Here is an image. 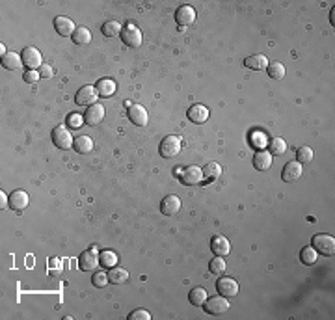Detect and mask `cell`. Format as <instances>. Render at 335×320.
Listing matches in <instances>:
<instances>
[{
	"label": "cell",
	"instance_id": "6da1fadb",
	"mask_svg": "<svg viewBox=\"0 0 335 320\" xmlns=\"http://www.w3.org/2000/svg\"><path fill=\"white\" fill-rule=\"evenodd\" d=\"M181 147H183V140L179 136H175V134H169V136H166L162 142H160V157H164V159H173V157H177L179 153H181Z\"/></svg>",
	"mask_w": 335,
	"mask_h": 320
},
{
	"label": "cell",
	"instance_id": "7a4b0ae2",
	"mask_svg": "<svg viewBox=\"0 0 335 320\" xmlns=\"http://www.w3.org/2000/svg\"><path fill=\"white\" fill-rule=\"evenodd\" d=\"M313 248L317 250V253L320 255H334L335 253V238L332 235H326V233H320V235L313 236Z\"/></svg>",
	"mask_w": 335,
	"mask_h": 320
},
{
	"label": "cell",
	"instance_id": "3957f363",
	"mask_svg": "<svg viewBox=\"0 0 335 320\" xmlns=\"http://www.w3.org/2000/svg\"><path fill=\"white\" fill-rule=\"evenodd\" d=\"M53 144L56 145L58 149H69V147H73L75 140L71 136V130H69L67 127H63V125H58V127L53 130Z\"/></svg>",
	"mask_w": 335,
	"mask_h": 320
},
{
	"label": "cell",
	"instance_id": "277c9868",
	"mask_svg": "<svg viewBox=\"0 0 335 320\" xmlns=\"http://www.w3.org/2000/svg\"><path fill=\"white\" fill-rule=\"evenodd\" d=\"M121 38H123V43L127 47L138 49V47L142 45V32H140V28H138L134 23H129L127 26H123Z\"/></svg>",
	"mask_w": 335,
	"mask_h": 320
},
{
	"label": "cell",
	"instance_id": "5b68a950",
	"mask_svg": "<svg viewBox=\"0 0 335 320\" xmlns=\"http://www.w3.org/2000/svg\"><path fill=\"white\" fill-rule=\"evenodd\" d=\"M97 97H99V92H97L95 86H82L76 92L75 103L78 107H92V105H95Z\"/></svg>",
	"mask_w": 335,
	"mask_h": 320
},
{
	"label": "cell",
	"instance_id": "8992f818",
	"mask_svg": "<svg viewBox=\"0 0 335 320\" xmlns=\"http://www.w3.org/2000/svg\"><path fill=\"white\" fill-rule=\"evenodd\" d=\"M78 267H80L82 272H93V268L99 267V255H97V248H95V246L80 253Z\"/></svg>",
	"mask_w": 335,
	"mask_h": 320
},
{
	"label": "cell",
	"instance_id": "52a82bcc",
	"mask_svg": "<svg viewBox=\"0 0 335 320\" xmlns=\"http://www.w3.org/2000/svg\"><path fill=\"white\" fill-rule=\"evenodd\" d=\"M205 307V311L209 315H222V313H225L229 309V302L225 296H213V298H207V302L203 304Z\"/></svg>",
	"mask_w": 335,
	"mask_h": 320
},
{
	"label": "cell",
	"instance_id": "ba28073f",
	"mask_svg": "<svg viewBox=\"0 0 335 320\" xmlns=\"http://www.w3.org/2000/svg\"><path fill=\"white\" fill-rule=\"evenodd\" d=\"M216 290H218V294L225 298H233L238 294V283L235 279H231V277H220L218 281H216Z\"/></svg>",
	"mask_w": 335,
	"mask_h": 320
},
{
	"label": "cell",
	"instance_id": "9c48e42d",
	"mask_svg": "<svg viewBox=\"0 0 335 320\" xmlns=\"http://www.w3.org/2000/svg\"><path fill=\"white\" fill-rule=\"evenodd\" d=\"M175 21L181 26V30H184L186 26L194 24V21H196V9L192 6H181L175 11Z\"/></svg>",
	"mask_w": 335,
	"mask_h": 320
},
{
	"label": "cell",
	"instance_id": "30bf717a",
	"mask_svg": "<svg viewBox=\"0 0 335 320\" xmlns=\"http://www.w3.org/2000/svg\"><path fill=\"white\" fill-rule=\"evenodd\" d=\"M21 58H23V63L28 69H38L41 67V53H39L36 47H26L23 53H21Z\"/></svg>",
	"mask_w": 335,
	"mask_h": 320
},
{
	"label": "cell",
	"instance_id": "8fae6325",
	"mask_svg": "<svg viewBox=\"0 0 335 320\" xmlns=\"http://www.w3.org/2000/svg\"><path fill=\"white\" fill-rule=\"evenodd\" d=\"M127 115H129V119L134 123L136 127H145V125H147V121H149L147 110H145L142 105H130Z\"/></svg>",
	"mask_w": 335,
	"mask_h": 320
},
{
	"label": "cell",
	"instance_id": "7c38bea8",
	"mask_svg": "<svg viewBox=\"0 0 335 320\" xmlns=\"http://www.w3.org/2000/svg\"><path fill=\"white\" fill-rule=\"evenodd\" d=\"M183 183L186 186H196V184H201L205 181V177H203V169L198 168V166H188V168L183 171Z\"/></svg>",
	"mask_w": 335,
	"mask_h": 320
},
{
	"label": "cell",
	"instance_id": "4fadbf2b",
	"mask_svg": "<svg viewBox=\"0 0 335 320\" xmlns=\"http://www.w3.org/2000/svg\"><path fill=\"white\" fill-rule=\"evenodd\" d=\"M105 119V107L99 105V103H95L92 107H88L86 110V114H84V123H88V125H99L101 121Z\"/></svg>",
	"mask_w": 335,
	"mask_h": 320
},
{
	"label": "cell",
	"instance_id": "5bb4252c",
	"mask_svg": "<svg viewBox=\"0 0 335 320\" xmlns=\"http://www.w3.org/2000/svg\"><path fill=\"white\" fill-rule=\"evenodd\" d=\"M181 199H179V196H173V194H169V196H166V198L162 199V203H160V211H162V214L164 216H173V214H177L179 211H181Z\"/></svg>",
	"mask_w": 335,
	"mask_h": 320
},
{
	"label": "cell",
	"instance_id": "9a60e30c",
	"mask_svg": "<svg viewBox=\"0 0 335 320\" xmlns=\"http://www.w3.org/2000/svg\"><path fill=\"white\" fill-rule=\"evenodd\" d=\"M54 28H56V32H58L60 36H63V38L73 36V34H75V30H76L75 23H73L69 17H63V15H60V17H56V19H54Z\"/></svg>",
	"mask_w": 335,
	"mask_h": 320
},
{
	"label": "cell",
	"instance_id": "2e32d148",
	"mask_svg": "<svg viewBox=\"0 0 335 320\" xmlns=\"http://www.w3.org/2000/svg\"><path fill=\"white\" fill-rule=\"evenodd\" d=\"M302 175H304L302 164H300V162H289V164L283 168L281 179L285 183H292V181H298Z\"/></svg>",
	"mask_w": 335,
	"mask_h": 320
},
{
	"label": "cell",
	"instance_id": "e0dca14e",
	"mask_svg": "<svg viewBox=\"0 0 335 320\" xmlns=\"http://www.w3.org/2000/svg\"><path fill=\"white\" fill-rule=\"evenodd\" d=\"M188 119H190L192 123H198V125H201V123H205L207 119H209V108L203 107V105H192L190 108H188Z\"/></svg>",
	"mask_w": 335,
	"mask_h": 320
},
{
	"label": "cell",
	"instance_id": "ac0fdd59",
	"mask_svg": "<svg viewBox=\"0 0 335 320\" xmlns=\"http://www.w3.org/2000/svg\"><path fill=\"white\" fill-rule=\"evenodd\" d=\"M211 250H213V253L223 257V255H229L231 244H229V240L223 235H216L213 240H211Z\"/></svg>",
	"mask_w": 335,
	"mask_h": 320
},
{
	"label": "cell",
	"instance_id": "d6986e66",
	"mask_svg": "<svg viewBox=\"0 0 335 320\" xmlns=\"http://www.w3.org/2000/svg\"><path fill=\"white\" fill-rule=\"evenodd\" d=\"M9 207L13 209V211H24L26 207H28V194L24 190H15L11 192V196H9Z\"/></svg>",
	"mask_w": 335,
	"mask_h": 320
},
{
	"label": "cell",
	"instance_id": "ffe728a7",
	"mask_svg": "<svg viewBox=\"0 0 335 320\" xmlns=\"http://www.w3.org/2000/svg\"><path fill=\"white\" fill-rule=\"evenodd\" d=\"M244 65L251 71H265L268 67V58L265 54H253L244 60Z\"/></svg>",
	"mask_w": 335,
	"mask_h": 320
},
{
	"label": "cell",
	"instance_id": "44dd1931",
	"mask_svg": "<svg viewBox=\"0 0 335 320\" xmlns=\"http://www.w3.org/2000/svg\"><path fill=\"white\" fill-rule=\"evenodd\" d=\"M272 155L268 151H257L255 153V157H253V166L255 169H259V171H267L270 166H272Z\"/></svg>",
	"mask_w": 335,
	"mask_h": 320
},
{
	"label": "cell",
	"instance_id": "7402d4cb",
	"mask_svg": "<svg viewBox=\"0 0 335 320\" xmlns=\"http://www.w3.org/2000/svg\"><path fill=\"white\" fill-rule=\"evenodd\" d=\"M108 281L114 283V285L127 283V281H129V272H127L125 268L112 267V268H110V272H108Z\"/></svg>",
	"mask_w": 335,
	"mask_h": 320
},
{
	"label": "cell",
	"instance_id": "603a6c76",
	"mask_svg": "<svg viewBox=\"0 0 335 320\" xmlns=\"http://www.w3.org/2000/svg\"><path fill=\"white\" fill-rule=\"evenodd\" d=\"M2 65L6 69H9V71H17V69H21V65H23V58L17 53H6L2 56Z\"/></svg>",
	"mask_w": 335,
	"mask_h": 320
},
{
	"label": "cell",
	"instance_id": "cb8c5ba5",
	"mask_svg": "<svg viewBox=\"0 0 335 320\" xmlns=\"http://www.w3.org/2000/svg\"><path fill=\"white\" fill-rule=\"evenodd\" d=\"M95 88H97L99 95H103V97H112L115 93V82L112 78H101Z\"/></svg>",
	"mask_w": 335,
	"mask_h": 320
},
{
	"label": "cell",
	"instance_id": "d4e9b609",
	"mask_svg": "<svg viewBox=\"0 0 335 320\" xmlns=\"http://www.w3.org/2000/svg\"><path fill=\"white\" fill-rule=\"evenodd\" d=\"M76 153H80V155H88V153L93 151V140L90 136H78L75 140V144H73Z\"/></svg>",
	"mask_w": 335,
	"mask_h": 320
},
{
	"label": "cell",
	"instance_id": "484cf974",
	"mask_svg": "<svg viewBox=\"0 0 335 320\" xmlns=\"http://www.w3.org/2000/svg\"><path fill=\"white\" fill-rule=\"evenodd\" d=\"M268 76L272 78V80H281L283 76H285V73H287V69H285V65H283L281 61H272V63H268Z\"/></svg>",
	"mask_w": 335,
	"mask_h": 320
},
{
	"label": "cell",
	"instance_id": "4316f807",
	"mask_svg": "<svg viewBox=\"0 0 335 320\" xmlns=\"http://www.w3.org/2000/svg\"><path fill=\"white\" fill-rule=\"evenodd\" d=\"M73 41H75L76 45H88L92 41V32L88 30L86 26H78L75 34H73Z\"/></svg>",
	"mask_w": 335,
	"mask_h": 320
},
{
	"label": "cell",
	"instance_id": "83f0119b",
	"mask_svg": "<svg viewBox=\"0 0 335 320\" xmlns=\"http://www.w3.org/2000/svg\"><path fill=\"white\" fill-rule=\"evenodd\" d=\"M268 147H270V155L272 157H279V155H283V153H287V142L283 140V138H272V142L268 144Z\"/></svg>",
	"mask_w": 335,
	"mask_h": 320
},
{
	"label": "cell",
	"instance_id": "f1b7e54d",
	"mask_svg": "<svg viewBox=\"0 0 335 320\" xmlns=\"http://www.w3.org/2000/svg\"><path fill=\"white\" fill-rule=\"evenodd\" d=\"M222 175V166L218 162H209L205 168H203V177L207 181H214Z\"/></svg>",
	"mask_w": 335,
	"mask_h": 320
},
{
	"label": "cell",
	"instance_id": "f546056e",
	"mask_svg": "<svg viewBox=\"0 0 335 320\" xmlns=\"http://www.w3.org/2000/svg\"><path fill=\"white\" fill-rule=\"evenodd\" d=\"M207 290L205 289H201V287H198V289H194L188 294V300H190V304L192 305H196V307H201V305L205 304L207 302Z\"/></svg>",
	"mask_w": 335,
	"mask_h": 320
},
{
	"label": "cell",
	"instance_id": "4dcf8cb0",
	"mask_svg": "<svg viewBox=\"0 0 335 320\" xmlns=\"http://www.w3.org/2000/svg\"><path fill=\"white\" fill-rule=\"evenodd\" d=\"M99 265L105 268H112L117 265V255H115L112 250H105V252L99 255Z\"/></svg>",
	"mask_w": 335,
	"mask_h": 320
},
{
	"label": "cell",
	"instance_id": "1f68e13d",
	"mask_svg": "<svg viewBox=\"0 0 335 320\" xmlns=\"http://www.w3.org/2000/svg\"><path fill=\"white\" fill-rule=\"evenodd\" d=\"M209 270H211V272H213L214 275H223V274H225V270H227V263L223 261V257L216 255V259L211 261V265H209Z\"/></svg>",
	"mask_w": 335,
	"mask_h": 320
},
{
	"label": "cell",
	"instance_id": "d6a6232c",
	"mask_svg": "<svg viewBox=\"0 0 335 320\" xmlns=\"http://www.w3.org/2000/svg\"><path fill=\"white\" fill-rule=\"evenodd\" d=\"M123 30V26L117 21H108V23L103 24V34L107 36V38H115V36H119Z\"/></svg>",
	"mask_w": 335,
	"mask_h": 320
},
{
	"label": "cell",
	"instance_id": "836d02e7",
	"mask_svg": "<svg viewBox=\"0 0 335 320\" xmlns=\"http://www.w3.org/2000/svg\"><path fill=\"white\" fill-rule=\"evenodd\" d=\"M317 257H319V253H317V250H315L313 246L304 248L302 253H300V259H302L304 265H315V263H317Z\"/></svg>",
	"mask_w": 335,
	"mask_h": 320
},
{
	"label": "cell",
	"instance_id": "e575fe53",
	"mask_svg": "<svg viewBox=\"0 0 335 320\" xmlns=\"http://www.w3.org/2000/svg\"><path fill=\"white\" fill-rule=\"evenodd\" d=\"M47 272H49V275H53V277H60L61 272H63V263H61L58 257H53V259L49 261Z\"/></svg>",
	"mask_w": 335,
	"mask_h": 320
},
{
	"label": "cell",
	"instance_id": "d590c367",
	"mask_svg": "<svg viewBox=\"0 0 335 320\" xmlns=\"http://www.w3.org/2000/svg\"><path fill=\"white\" fill-rule=\"evenodd\" d=\"M296 157H298V162H300V164H307V162H311L313 160V149L309 145H302V147L296 151Z\"/></svg>",
	"mask_w": 335,
	"mask_h": 320
},
{
	"label": "cell",
	"instance_id": "8d00e7d4",
	"mask_svg": "<svg viewBox=\"0 0 335 320\" xmlns=\"http://www.w3.org/2000/svg\"><path fill=\"white\" fill-rule=\"evenodd\" d=\"M251 142H253V147H255V149H261V151L268 145L267 136H265L261 130H255V132L251 134Z\"/></svg>",
	"mask_w": 335,
	"mask_h": 320
},
{
	"label": "cell",
	"instance_id": "74e56055",
	"mask_svg": "<svg viewBox=\"0 0 335 320\" xmlns=\"http://www.w3.org/2000/svg\"><path fill=\"white\" fill-rule=\"evenodd\" d=\"M82 123H84V117L80 114H69L67 115V129H80L82 127Z\"/></svg>",
	"mask_w": 335,
	"mask_h": 320
},
{
	"label": "cell",
	"instance_id": "f35d334b",
	"mask_svg": "<svg viewBox=\"0 0 335 320\" xmlns=\"http://www.w3.org/2000/svg\"><path fill=\"white\" fill-rule=\"evenodd\" d=\"M108 274H105V272H97V274L93 275V285L95 287H99V289H103V287H107L108 285Z\"/></svg>",
	"mask_w": 335,
	"mask_h": 320
},
{
	"label": "cell",
	"instance_id": "ab89813d",
	"mask_svg": "<svg viewBox=\"0 0 335 320\" xmlns=\"http://www.w3.org/2000/svg\"><path fill=\"white\" fill-rule=\"evenodd\" d=\"M24 82H28V84H36L39 78H41V75H39V71H36V69H30V71H24Z\"/></svg>",
	"mask_w": 335,
	"mask_h": 320
},
{
	"label": "cell",
	"instance_id": "60d3db41",
	"mask_svg": "<svg viewBox=\"0 0 335 320\" xmlns=\"http://www.w3.org/2000/svg\"><path fill=\"white\" fill-rule=\"evenodd\" d=\"M130 320H151V315L147 311H144V309H138V311H132L129 315Z\"/></svg>",
	"mask_w": 335,
	"mask_h": 320
},
{
	"label": "cell",
	"instance_id": "b9f144b4",
	"mask_svg": "<svg viewBox=\"0 0 335 320\" xmlns=\"http://www.w3.org/2000/svg\"><path fill=\"white\" fill-rule=\"evenodd\" d=\"M39 75L45 76V78H51V76L54 75V69L51 67V65H47V63H43V65L39 67Z\"/></svg>",
	"mask_w": 335,
	"mask_h": 320
},
{
	"label": "cell",
	"instance_id": "7bdbcfd3",
	"mask_svg": "<svg viewBox=\"0 0 335 320\" xmlns=\"http://www.w3.org/2000/svg\"><path fill=\"white\" fill-rule=\"evenodd\" d=\"M0 207H2V209L9 207V199L6 198V194H4V192H0Z\"/></svg>",
	"mask_w": 335,
	"mask_h": 320
}]
</instances>
